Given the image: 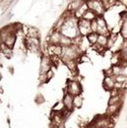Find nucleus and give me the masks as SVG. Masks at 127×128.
Wrapping results in <instances>:
<instances>
[{"label":"nucleus","instance_id":"nucleus-1","mask_svg":"<svg viewBox=\"0 0 127 128\" xmlns=\"http://www.w3.org/2000/svg\"><path fill=\"white\" fill-rule=\"evenodd\" d=\"M82 50L81 48L76 44H71L69 46L62 48V53L60 58L62 59L64 63H66L69 60H77L81 56Z\"/></svg>","mask_w":127,"mask_h":128},{"label":"nucleus","instance_id":"nucleus-2","mask_svg":"<svg viewBox=\"0 0 127 128\" xmlns=\"http://www.w3.org/2000/svg\"><path fill=\"white\" fill-rule=\"evenodd\" d=\"M88 9L93 11L96 16H104V11L106 10L102 0H86Z\"/></svg>","mask_w":127,"mask_h":128},{"label":"nucleus","instance_id":"nucleus-3","mask_svg":"<svg viewBox=\"0 0 127 128\" xmlns=\"http://www.w3.org/2000/svg\"><path fill=\"white\" fill-rule=\"evenodd\" d=\"M66 93L73 96H79L82 94V86L78 81L70 80L66 85Z\"/></svg>","mask_w":127,"mask_h":128},{"label":"nucleus","instance_id":"nucleus-4","mask_svg":"<svg viewBox=\"0 0 127 128\" xmlns=\"http://www.w3.org/2000/svg\"><path fill=\"white\" fill-rule=\"evenodd\" d=\"M96 32L98 34H102V36H110V30L106 24V21L104 20V16H98L96 18Z\"/></svg>","mask_w":127,"mask_h":128},{"label":"nucleus","instance_id":"nucleus-5","mask_svg":"<svg viewBox=\"0 0 127 128\" xmlns=\"http://www.w3.org/2000/svg\"><path fill=\"white\" fill-rule=\"evenodd\" d=\"M92 22L85 20V19H78V31L79 34L83 36H87L90 32H92Z\"/></svg>","mask_w":127,"mask_h":128},{"label":"nucleus","instance_id":"nucleus-6","mask_svg":"<svg viewBox=\"0 0 127 128\" xmlns=\"http://www.w3.org/2000/svg\"><path fill=\"white\" fill-rule=\"evenodd\" d=\"M52 60L51 57L48 55H44L42 57V61H40V73L42 74H46L48 71L51 69L52 66Z\"/></svg>","mask_w":127,"mask_h":128},{"label":"nucleus","instance_id":"nucleus-7","mask_svg":"<svg viewBox=\"0 0 127 128\" xmlns=\"http://www.w3.org/2000/svg\"><path fill=\"white\" fill-rule=\"evenodd\" d=\"M121 106H122V102L114 104H108L106 114L110 117H113V116H115L116 114L119 113L120 110H121Z\"/></svg>","mask_w":127,"mask_h":128},{"label":"nucleus","instance_id":"nucleus-8","mask_svg":"<svg viewBox=\"0 0 127 128\" xmlns=\"http://www.w3.org/2000/svg\"><path fill=\"white\" fill-rule=\"evenodd\" d=\"M63 106L67 112H71L74 108V96L66 93L63 98Z\"/></svg>","mask_w":127,"mask_h":128},{"label":"nucleus","instance_id":"nucleus-9","mask_svg":"<svg viewBox=\"0 0 127 128\" xmlns=\"http://www.w3.org/2000/svg\"><path fill=\"white\" fill-rule=\"evenodd\" d=\"M104 87L108 91H112L113 89H115V87H116V81H115V78H114L113 75H111V76H106L104 77Z\"/></svg>","mask_w":127,"mask_h":128},{"label":"nucleus","instance_id":"nucleus-10","mask_svg":"<svg viewBox=\"0 0 127 128\" xmlns=\"http://www.w3.org/2000/svg\"><path fill=\"white\" fill-rule=\"evenodd\" d=\"M61 36H62V34L60 32V31H58V30H55V31H53L52 32H50L49 38H48L49 44H55V46L56 44H60Z\"/></svg>","mask_w":127,"mask_h":128},{"label":"nucleus","instance_id":"nucleus-11","mask_svg":"<svg viewBox=\"0 0 127 128\" xmlns=\"http://www.w3.org/2000/svg\"><path fill=\"white\" fill-rule=\"evenodd\" d=\"M85 2H86V0H73L71 2L70 6H69V10L68 11L71 12V13H74L77 9H79Z\"/></svg>","mask_w":127,"mask_h":128},{"label":"nucleus","instance_id":"nucleus-12","mask_svg":"<svg viewBox=\"0 0 127 128\" xmlns=\"http://www.w3.org/2000/svg\"><path fill=\"white\" fill-rule=\"evenodd\" d=\"M96 44L100 46L102 48H108V36L98 34V38Z\"/></svg>","mask_w":127,"mask_h":128},{"label":"nucleus","instance_id":"nucleus-13","mask_svg":"<svg viewBox=\"0 0 127 128\" xmlns=\"http://www.w3.org/2000/svg\"><path fill=\"white\" fill-rule=\"evenodd\" d=\"M86 38H87V40L89 42V44H90L91 46H94V44H96V42H98V32H90V34L86 36Z\"/></svg>","mask_w":127,"mask_h":128},{"label":"nucleus","instance_id":"nucleus-14","mask_svg":"<svg viewBox=\"0 0 127 128\" xmlns=\"http://www.w3.org/2000/svg\"><path fill=\"white\" fill-rule=\"evenodd\" d=\"M60 44L62 48H64V46H69L73 44V40L70 38H68V36H63V34H62L61 40H60V44Z\"/></svg>","mask_w":127,"mask_h":128},{"label":"nucleus","instance_id":"nucleus-15","mask_svg":"<svg viewBox=\"0 0 127 128\" xmlns=\"http://www.w3.org/2000/svg\"><path fill=\"white\" fill-rule=\"evenodd\" d=\"M96 17L98 16L96 15L93 11H91V10H89V9H88V10L85 12V14H84V16H83V19H85V20H88V21L92 22V21H94V20H95Z\"/></svg>","mask_w":127,"mask_h":128},{"label":"nucleus","instance_id":"nucleus-16","mask_svg":"<svg viewBox=\"0 0 127 128\" xmlns=\"http://www.w3.org/2000/svg\"><path fill=\"white\" fill-rule=\"evenodd\" d=\"M118 52L120 53V56H121L122 60H124V61L127 62V40L124 42L123 46L120 49V51H118Z\"/></svg>","mask_w":127,"mask_h":128},{"label":"nucleus","instance_id":"nucleus-17","mask_svg":"<svg viewBox=\"0 0 127 128\" xmlns=\"http://www.w3.org/2000/svg\"><path fill=\"white\" fill-rule=\"evenodd\" d=\"M65 64H66V66L69 68L70 71L75 72V71L77 70V62H76V60H69V61H67Z\"/></svg>","mask_w":127,"mask_h":128},{"label":"nucleus","instance_id":"nucleus-18","mask_svg":"<svg viewBox=\"0 0 127 128\" xmlns=\"http://www.w3.org/2000/svg\"><path fill=\"white\" fill-rule=\"evenodd\" d=\"M27 34H28V38H38V32L34 28H30Z\"/></svg>","mask_w":127,"mask_h":128},{"label":"nucleus","instance_id":"nucleus-19","mask_svg":"<svg viewBox=\"0 0 127 128\" xmlns=\"http://www.w3.org/2000/svg\"><path fill=\"white\" fill-rule=\"evenodd\" d=\"M82 102H83V100L81 95L74 96V108H80L82 106Z\"/></svg>","mask_w":127,"mask_h":128},{"label":"nucleus","instance_id":"nucleus-20","mask_svg":"<svg viewBox=\"0 0 127 128\" xmlns=\"http://www.w3.org/2000/svg\"><path fill=\"white\" fill-rule=\"evenodd\" d=\"M1 46H2V44H1V42H0V51H1Z\"/></svg>","mask_w":127,"mask_h":128},{"label":"nucleus","instance_id":"nucleus-21","mask_svg":"<svg viewBox=\"0 0 127 128\" xmlns=\"http://www.w3.org/2000/svg\"><path fill=\"white\" fill-rule=\"evenodd\" d=\"M0 78H1V75H0Z\"/></svg>","mask_w":127,"mask_h":128},{"label":"nucleus","instance_id":"nucleus-22","mask_svg":"<svg viewBox=\"0 0 127 128\" xmlns=\"http://www.w3.org/2000/svg\"><path fill=\"white\" fill-rule=\"evenodd\" d=\"M117 1H119V0H117Z\"/></svg>","mask_w":127,"mask_h":128}]
</instances>
